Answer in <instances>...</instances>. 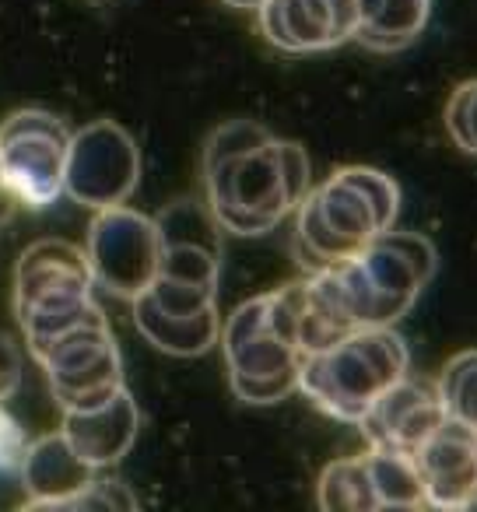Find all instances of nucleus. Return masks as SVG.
<instances>
[{
	"label": "nucleus",
	"instance_id": "nucleus-3",
	"mask_svg": "<svg viewBox=\"0 0 477 512\" xmlns=\"http://www.w3.org/2000/svg\"><path fill=\"white\" fill-rule=\"evenodd\" d=\"M404 372H411V351L404 337L393 327H365L302 358L299 393H306L330 418L358 425L379 393Z\"/></svg>",
	"mask_w": 477,
	"mask_h": 512
},
{
	"label": "nucleus",
	"instance_id": "nucleus-20",
	"mask_svg": "<svg viewBox=\"0 0 477 512\" xmlns=\"http://www.w3.org/2000/svg\"><path fill=\"white\" fill-rule=\"evenodd\" d=\"M162 278H176V281H193V285H218L221 278V253L207 246H162L158 256V271Z\"/></svg>",
	"mask_w": 477,
	"mask_h": 512
},
{
	"label": "nucleus",
	"instance_id": "nucleus-4",
	"mask_svg": "<svg viewBox=\"0 0 477 512\" xmlns=\"http://www.w3.org/2000/svg\"><path fill=\"white\" fill-rule=\"evenodd\" d=\"M15 320L29 348L81 323L106 320L95 302V278L85 246L67 239H39L18 256Z\"/></svg>",
	"mask_w": 477,
	"mask_h": 512
},
{
	"label": "nucleus",
	"instance_id": "nucleus-15",
	"mask_svg": "<svg viewBox=\"0 0 477 512\" xmlns=\"http://www.w3.org/2000/svg\"><path fill=\"white\" fill-rule=\"evenodd\" d=\"M130 313H134V327L144 341L176 358L204 355V351H211L214 344H218V334H221L218 306L200 309V313H186V316L165 313V309H158L155 302L141 292L130 299Z\"/></svg>",
	"mask_w": 477,
	"mask_h": 512
},
{
	"label": "nucleus",
	"instance_id": "nucleus-7",
	"mask_svg": "<svg viewBox=\"0 0 477 512\" xmlns=\"http://www.w3.org/2000/svg\"><path fill=\"white\" fill-rule=\"evenodd\" d=\"M29 351L43 365L60 411L102 404L123 386V358L106 320L71 327Z\"/></svg>",
	"mask_w": 477,
	"mask_h": 512
},
{
	"label": "nucleus",
	"instance_id": "nucleus-10",
	"mask_svg": "<svg viewBox=\"0 0 477 512\" xmlns=\"http://www.w3.org/2000/svg\"><path fill=\"white\" fill-rule=\"evenodd\" d=\"M446 421V407L439 397V383L418 372H404L393 386H386L376 404L358 421L369 449H393L414 456V449Z\"/></svg>",
	"mask_w": 477,
	"mask_h": 512
},
{
	"label": "nucleus",
	"instance_id": "nucleus-8",
	"mask_svg": "<svg viewBox=\"0 0 477 512\" xmlns=\"http://www.w3.org/2000/svg\"><path fill=\"white\" fill-rule=\"evenodd\" d=\"M85 256L92 267L95 288L130 302L151 285L158 271L162 242H158L155 218L127 204L102 207L88 225Z\"/></svg>",
	"mask_w": 477,
	"mask_h": 512
},
{
	"label": "nucleus",
	"instance_id": "nucleus-21",
	"mask_svg": "<svg viewBox=\"0 0 477 512\" xmlns=\"http://www.w3.org/2000/svg\"><path fill=\"white\" fill-rule=\"evenodd\" d=\"M151 302L165 313H200V309L218 306V285H193V281H176L155 274L151 285L144 288Z\"/></svg>",
	"mask_w": 477,
	"mask_h": 512
},
{
	"label": "nucleus",
	"instance_id": "nucleus-1",
	"mask_svg": "<svg viewBox=\"0 0 477 512\" xmlns=\"http://www.w3.org/2000/svg\"><path fill=\"white\" fill-rule=\"evenodd\" d=\"M204 200L221 232L267 235L288 221L313 186V162L299 141L267 137L235 155H204Z\"/></svg>",
	"mask_w": 477,
	"mask_h": 512
},
{
	"label": "nucleus",
	"instance_id": "nucleus-25",
	"mask_svg": "<svg viewBox=\"0 0 477 512\" xmlns=\"http://www.w3.org/2000/svg\"><path fill=\"white\" fill-rule=\"evenodd\" d=\"M18 386H22V351L8 334H0V400H8Z\"/></svg>",
	"mask_w": 477,
	"mask_h": 512
},
{
	"label": "nucleus",
	"instance_id": "nucleus-19",
	"mask_svg": "<svg viewBox=\"0 0 477 512\" xmlns=\"http://www.w3.org/2000/svg\"><path fill=\"white\" fill-rule=\"evenodd\" d=\"M439 397L446 407V418L477 432V348L456 351L439 372Z\"/></svg>",
	"mask_w": 477,
	"mask_h": 512
},
{
	"label": "nucleus",
	"instance_id": "nucleus-12",
	"mask_svg": "<svg viewBox=\"0 0 477 512\" xmlns=\"http://www.w3.org/2000/svg\"><path fill=\"white\" fill-rule=\"evenodd\" d=\"M414 467L432 509H470L477 498V432L446 418L414 449Z\"/></svg>",
	"mask_w": 477,
	"mask_h": 512
},
{
	"label": "nucleus",
	"instance_id": "nucleus-23",
	"mask_svg": "<svg viewBox=\"0 0 477 512\" xmlns=\"http://www.w3.org/2000/svg\"><path fill=\"white\" fill-rule=\"evenodd\" d=\"M57 509H102V512H120V509H137V498L127 491L123 481H113V477H95L88 481L81 491L67 495Z\"/></svg>",
	"mask_w": 477,
	"mask_h": 512
},
{
	"label": "nucleus",
	"instance_id": "nucleus-28",
	"mask_svg": "<svg viewBox=\"0 0 477 512\" xmlns=\"http://www.w3.org/2000/svg\"><path fill=\"white\" fill-rule=\"evenodd\" d=\"M470 509H477V498H474V502H470Z\"/></svg>",
	"mask_w": 477,
	"mask_h": 512
},
{
	"label": "nucleus",
	"instance_id": "nucleus-18",
	"mask_svg": "<svg viewBox=\"0 0 477 512\" xmlns=\"http://www.w3.org/2000/svg\"><path fill=\"white\" fill-rule=\"evenodd\" d=\"M316 498L327 512H379L362 456L327 463L316 484Z\"/></svg>",
	"mask_w": 477,
	"mask_h": 512
},
{
	"label": "nucleus",
	"instance_id": "nucleus-2",
	"mask_svg": "<svg viewBox=\"0 0 477 512\" xmlns=\"http://www.w3.org/2000/svg\"><path fill=\"white\" fill-rule=\"evenodd\" d=\"M400 214V186L369 165H344L295 207V260L313 274L358 256Z\"/></svg>",
	"mask_w": 477,
	"mask_h": 512
},
{
	"label": "nucleus",
	"instance_id": "nucleus-13",
	"mask_svg": "<svg viewBox=\"0 0 477 512\" xmlns=\"http://www.w3.org/2000/svg\"><path fill=\"white\" fill-rule=\"evenodd\" d=\"M137 428H141V411H137L134 397H130L127 386L106 397L102 404L88 407H71L64 411V439L74 446V453L88 463L92 470L116 467L123 456L130 453L137 439Z\"/></svg>",
	"mask_w": 477,
	"mask_h": 512
},
{
	"label": "nucleus",
	"instance_id": "nucleus-22",
	"mask_svg": "<svg viewBox=\"0 0 477 512\" xmlns=\"http://www.w3.org/2000/svg\"><path fill=\"white\" fill-rule=\"evenodd\" d=\"M446 134L467 155H477V78L463 81L446 102Z\"/></svg>",
	"mask_w": 477,
	"mask_h": 512
},
{
	"label": "nucleus",
	"instance_id": "nucleus-14",
	"mask_svg": "<svg viewBox=\"0 0 477 512\" xmlns=\"http://www.w3.org/2000/svg\"><path fill=\"white\" fill-rule=\"evenodd\" d=\"M95 474L99 470H92L74 453L64 432L43 435V439L29 442L22 456V470H18V484L25 488V509H57L67 495L95 481Z\"/></svg>",
	"mask_w": 477,
	"mask_h": 512
},
{
	"label": "nucleus",
	"instance_id": "nucleus-6",
	"mask_svg": "<svg viewBox=\"0 0 477 512\" xmlns=\"http://www.w3.org/2000/svg\"><path fill=\"white\" fill-rule=\"evenodd\" d=\"M74 130L46 109H18L0 123V176L18 207L57 204L64 197V165Z\"/></svg>",
	"mask_w": 477,
	"mask_h": 512
},
{
	"label": "nucleus",
	"instance_id": "nucleus-27",
	"mask_svg": "<svg viewBox=\"0 0 477 512\" xmlns=\"http://www.w3.org/2000/svg\"><path fill=\"white\" fill-rule=\"evenodd\" d=\"M228 8H246V11H257L264 0H225Z\"/></svg>",
	"mask_w": 477,
	"mask_h": 512
},
{
	"label": "nucleus",
	"instance_id": "nucleus-9",
	"mask_svg": "<svg viewBox=\"0 0 477 512\" xmlns=\"http://www.w3.org/2000/svg\"><path fill=\"white\" fill-rule=\"evenodd\" d=\"M141 183V151L113 120H92L71 134L64 165V197L88 211L127 204Z\"/></svg>",
	"mask_w": 477,
	"mask_h": 512
},
{
	"label": "nucleus",
	"instance_id": "nucleus-16",
	"mask_svg": "<svg viewBox=\"0 0 477 512\" xmlns=\"http://www.w3.org/2000/svg\"><path fill=\"white\" fill-rule=\"evenodd\" d=\"M355 43L372 53H400L421 39L432 18V0H355Z\"/></svg>",
	"mask_w": 477,
	"mask_h": 512
},
{
	"label": "nucleus",
	"instance_id": "nucleus-26",
	"mask_svg": "<svg viewBox=\"0 0 477 512\" xmlns=\"http://www.w3.org/2000/svg\"><path fill=\"white\" fill-rule=\"evenodd\" d=\"M15 211H18V200H15V193L8 190L4 176H0V228H4L11 218H15Z\"/></svg>",
	"mask_w": 477,
	"mask_h": 512
},
{
	"label": "nucleus",
	"instance_id": "nucleus-5",
	"mask_svg": "<svg viewBox=\"0 0 477 512\" xmlns=\"http://www.w3.org/2000/svg\"><path fill=\"white\" fill-rule=\"evenodd\" d=\"M218 344L225 355L228 386L243 404L264 407L299 393L302 355L274 323L267 292L246 299L221 320Z\"/></svg>",
	"mask_w": 477,
	"mask_h": 512
},
{
	"label": "nucleus",
	"instance_id": "nucleus-11",
	"mask_svg": "<svg viewBox=\"0 0 477 512\" xmlns=\"http://www.w3.org/2000/svg\"><path fill=\"white\" fill-rule=\"evenodd\" d=\"M257 25L274 50L309 57L355 39L358 4L355 0H264L257 8Z\"/></svg>",
	"mask_w": 477,
	"mask_h": 512
},
{
	"label": "nucleus",
	"instance_id": "nucleus-24",
	"mask_svg": "<svg viewBox=\"0 0 477 512\" xmlns=\"http://www.w3.org/2000/svg\"><path fill=\"white\" fill-rule=\"evenodd\" d=\"M25 449H29V435L15 421V414L8 411V404L0 400V481H8V477L18 481Z\"/></svg>",
	"mask_w": 477,
	"mask_h": 512
},
{
	"label": "nucleus",
	"instance_id": "nucleus-17",
	"mask_svg": "<svg viewBox=\"0 0 477 512\" xmlns=\"http://www.w3.org/2000/svg\"><path fill=\"white\" fill-rule=\"evenodd\" d=\"M365 474H369L376 509H425V488L414 467V456L393 453V449H369L362 453Z\"/></svg>",
	"mask_w": 477,
	"mask_h": 512
}]
</instances>
